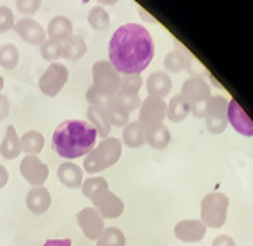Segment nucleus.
<instances>
[{
	"mask_svg": "<svg viewBox=\"0 0 253 246\" xmlns=\"http://www.w3.org/2000/svg\"><path fill=\"white\" fill-rule=\"evenodd\" d=\"M154 57V41L149 30L138 23H126L114 32L108 44V62L117 73L138 75Z\"/></svg>",
	"mask_w": 253,
	"mask_h": 246,
	"instance_id": "f257e3e1",
	"label": "nucleus"
},
{
	"mask_svg": "<svg viewBox=\"0 0 253 246\" xmlns=\"http://www.w3.org/2000/svg\"><path fill=\"white\" fill-rule=\"evenodd\" d=\"M97 131L89 121L69 119L64 121L53 131V151L66 160L87 156L96 147Z\"/></svg>",
	"mask_w": 253,
	"mask_h": 246,
	"instance_id": "f03ea898",
	"label": "nucleus"
},
{
	"mask_svg": "<svg viewBox=\"0 0 253 246\" xmlns=\"http://www.w3.org/2000/svg\"><path fill=\"white\" fill-rule=\"evenodd\" d=\"M94 75V83L87 92V99H89L90 106H103L115 98L119 87H121V77L108 60L103 62H96L92 68Z\"/></svg>",
	"mask_w": 253,
	"mask_h": 246,
	"instance_id": "7ed1b4c3",
	"label": "nucleus"
},
{
	"mask_svg": "<svg viewBox=\"0 0 253 246\" xmlns=\"http://www.w3.org/2000/svg\"><path fill=\"white\" fill-rule=\"evenodd\" d=\"M121 151H123V144L117 138H105L99 145L87 154L84 160V168L89 174H99L103 170L110 168L112 165L117 163L121 158Z\"/></svg>",
	"mask_w": 253,
	"mask_h": 246,
	"instance_id": "20e7f679",
	"label": "nucleus"
},
{
	"mask_svg": "<svg viewBox=\"0 0 253 246\" xmlns=\"http://www.w3.org/2000/svg\"><path fill=\"white\" fill-rule=\"evenodd\" d=\"M227 209H228V197L225 193H209L202 199L200 204V221L206 227L219 229L227 221Z\"/></svg>",
	"mask_w": 253,
	"mask_h": 246,
	"instance_id": "39448f33",
	"label": "nucleus"
},
{
	"mask_svg": "<svg viewBox=\"0 0 253 246\" xmlns=\"http://www.w3.org/2000/svg\"><path fill=\"white\" fill-rule=\"evenodd\" d=\"M68 78H69V71L64 64L51 62L46 68V71L42 73L41 78H39L38 82L39 90L44 96H48V98H55L64 89V85L68 83Z\"/></svg>",
	"mask_w": 253,
	"mask_h": 246,
	"instance_id": "423d86ee",
	"label": "nucleus"
},
{
	"mask_svg": "<svg viewBox=\"0 0 253 246\" xmlns=\"http://www.w3.org/2000/svg\"><path fill=\"white\" fill-rule=\"evenodd\" d=\"M20 174L34 188H41L50 177V168L38 156H25L20 163Z\"/></svg>",
	"mask_w": 253,
	"mask_h": 246,
	"instance_id": "0eeeda50",
	"label": "nucleus"
},
{
	"mask_svg": "<svg viewBox=\"0 0 253 246\" xmlns=\"http://www.w3.org/2000/svg\"><path fill=\"white\" fill-rule=\"evenodd\" d=\"M90 200H92L94 209L101 214L103 220H105V218L115 220V218L121 216L124 211V202L110 190L99 191V193H96Z\"/></svg>",
	"mask_w": 253,
	"mask_h": 246,
	"instance_id": "6e6552de",
	"label": "nucleus"
},
{
	"mask_svg": "<svg viewBox=\"0 0 253 246\" xmlns=\"http://www.w3.org/2000/svg\"><path fill=\"white\" fill-rule=\"evenodd\" d=\"M76 221L80 225L82 232L87 239L90 241H97V238L101 236L105 230V221H103L101 214L94 207H85L76 214Z\"/></svg>",
	"mask_w": 253,
	"mask_h": 246,
	"instance_id": "1a4fd4ad",
	"label": "nucleus"
},
{
	"mask_svg": "<svg viewBox=\"0 0 253 246\" xmlns=\"http://www.w3.org/2000/svg\"><path fill=\"white\" fill-rule=\"evenodd\" d=\"M14 32L20 36L27 44L32 46H41L42 42L46 41V30L41 23H38L32 18H21V20L14 21Z\"/></svg>",
	"mask_w": 253,
	"mask_h": 246,
	"instance_id": "9d476101",
	"label": "nucleus"
},
{
	"mask_svg": "<svg viewBox=\"0 0 253 246\" xmlns=\"http://www.w3.org/2000/svg\"><path fill=\"white\" fill-rule=\"evenodd\" d=\"M207 227L200 220H184L175 225V238L184 243H197L204 239Z\"/></svg>",
	"mask_w": 253,
	"mask_h": 246,
	"instance_id": "9b49d317",
	"label": "nucleus"
},
{
	"mask_svg": "<svg viewBox=\"0 0 253 246\" xmlns=\"http://www.w3.org/2000/svg\"><path fill=\"white\" fill-rule=\"evenodd\" d=\"M165 117V105L160 98H149L140 112V123L144 126H158Z\"/></svg>",
	"mask_w": 253,
	"mask_h": 246,
	"instance_id": "f8f14e48",
	"label": "nucleus"
},
{
	"mask_svg": "<svg viewBox=\"0 0 253 246\" xmlns=\"http://www.w3.org/2000/svg\"><path fill=\"white\" fill-rule=\"evenodd\" d=\"M228 121L230 124L234 126L239 135H245V136H253V123L250 119L246 112L237 105L236 101H230L228 103Z\"/></svg>",
	"mask_w": 253,
	"mask_h": 246,
	"instance_id": "ddd939ff",
	"label": "nucleus"
},
{
	"mask_svg": "<svg viewBox=\"0 0 253 246\" xmlns=\"http://www.w3.org/2000/svg\"><path fill=\"white\" fill-rule=\"evenodd\" d=\"M27 209L32 214H44L51 205V193L46 188H32L25 199Z\"/></svg>",
	"mask_w": 253,
	"mask_h": 246,
	"instance_id": "4468645a",
	"label": "nucleus"
},
{
	"mask_svg": "<svg viewBox=\"0 0 253 246\" xmlns=\"http://www.w3.org/2000/svg\"><path fill=\"white\" fill-rule=\"evenodd\" d=\"M57 177H59V181L64 186L71 188V190L80 188L82 183H84V172H82L80 166L73 162L60 163L59 168H57Z\"/></svg>",
	"mask_w": 253,
	"mask_h": 246,
	"instance_id": "2eb2a0df",
	"label": "nucleus"
},
{
	"mask_svg": "<svg viewBox=\"0 0 253 246\" xmlns=\"http://www.w3.org/2000/svg\"><path fill=\"white\" fill-rule=\"evenodd\" d=\"M0 154L4 156V160H14L21 154L20 136H18L14 126H7V129H5V136L2 140V145H0Z\"/></svg>",
	"mask_w": 253,
	"mask_h": 246,
	"instance_id": "dca6fc26",
	"label": "nucleus"
},
{
	"mask_svg": "<svg viewBox=\"0 0 253 246\" xmlns=\"http://www.w3.org/2000/svg\"><path fill=\"white\" fill-rule=\"evenodd\" d=\"M46 36H48V39H53V41H64V39H68L69 36H73L71 20L66 16H55L53 20L48 23Z\"/></svg>",
	"mask_w": 253,
	"mask_h": 246,
	"instance_id": "f3484780",
	"label": "nucleus"
},
{
	"mask_svg": "<svg viewBox=\"0 0 253 246\" xmlns=\"http://www.w3.org/2000/svg\"><path fill=\"white\" fill-rule=\"evenodd\" d=\"M60 48H62V57L68 60H78L85 55L87 46H85V41L80 36H69L68 39L60 41Z\"/></svg>",
	"mask_w": 253,
	"mask_h": 246,
	"instance_id": "a211bd4d",
	"label": "nucleus"
},
{
	"mask_svg": "<svg viewBox=\"0 0 253 246\" xmlns=\"http://www.w3.org/2000/svg\"><path fill=\"white\" fill-rule=\"evenodd\" d=\"M87 117H89V123L94 126V129L97 131V136L108 138L110 127L112 126H110L108 119H106L105 108H103V106H89Z\"/></svg>",
	"mask_w": 253,
	"mask_h": 246,
	"instance_id": "6ab92c4d",
	"label": "nucleus"
},
{
	"mask_svg": "<svg viewBox=\"0 0 253 246\" xmlns=\"http://www.w3.org/2000/svg\"><path fill=\"white\" fill-rule=\"evenodd\" d=\"M20 144L21 153H25L27 156H38L44 147V136L39 131H27L20 138Z\"/></svg>",
	"mask_w": 253,
	"mask_h": 246,
	"instance_id": "aec40b11",
	"label": "nucleus"
},
{
	"mask_svg": "<svg viewBox=\"0 0 253 246\" xmlns=\"http://www.w3.org/2000/svg\"><path fill=\"white\" fill-rule=\"evenodd\" d=\"M145 140H147V144L151 145V147L165 149L170 142L169 129H167L165 126H161V124L145 127Z\"/></svg>",
	"mask_w": 253,
	"mask_h": 246,
	"instance_id": "412c9836",
	"label": "nucleus"
},
{
	"mask_svg": "<svg viewBox=\"0 0 253 246\" xmlns=\"http://www.w3.org/2000/svg\"><path fill=\"white\" fill-rule=\"evenodd\" d=\"M123 140L127 147H140V145H144L145 142V126L142 123H131L126 126L124 129V135H123Z\"/></svg>",
	"mask_w": 253,
	"mask_h": 246,
	"instance_id": "4be33fe9",
	"label": "nucleus"
},
{
	"mask_svg": "<svg viewBox=\"0 0 253 246\" xmlns=\"http://www.w3.org/2000/svg\"><path fill=\"white\" fill-rule=\"evenodd\" d=\"M103 108H105V114H106V119H108L110 126H124V124L127 123V114L129 112L124 108V106H121L117 101L114 99H110L106 105H103Z\"/></svg>",
	"mask_w": 253,
	"mask_h": 246,
	"instance_id": "5701e85b",
	"label": "nucleus"
},
{
	"mask_svg": "<svg viewBox=\"0 0 253 246\" xmlns=\"http://www.w3.org/2000/svg\"><path fill=\"white\" fill-rule=\"evenodd\" d=\"M20 62V51L14 44L7 42L0 46V66L4 69H14Z\"/></svg>",
	"mask_w": 253,
	"mask_h": 246,
	"instance_id": "b1692460",
	"label": "nucleus"
},
{
	"mask_svg": "<svg viewBox=\"0 0 253 246\" xmlns=\"http://www.w3.org/2000/svg\"><path fill=\"white\" fill-rule=\"evenodd\" d=\"M124 245H126V238H124V234L117 227H108L97 238V246H124Z\"/></svg>",
	"mask_w": 253,
	"mask_h": 246,
	"instance_id": "393cba45",
	"label": "nucleus"
},
{
	"mask_svg": "<svg viewBox=\"0 0 253 246\" xmlns=\"http://www.w3.org/2000/svg\"><path fill=\"white\" fill-rule=\"evenodd\" d=\"M82 193H84L87 199H92L96 193L103 190H108V181L103 177H89L87 181L82 183Z\"/></svg>",
	"mask_w": 253,
	"mask_h": 246,
	"instance_id": "a878e982",
	"label": "nucleus"
},
{
	"mask_svg": "<svg viewBox=\"0 0 253 246\" xmlns=\"http://www.w3.org/2000/svg\"><path fill=\"white\" fill-rule=\"evenodd\" d=\"M41 57L44 60H50V62H55L62 57V48H60V41H53V39H46L42 42L41 46Z\"/></svg>",
	"mask_w": 253,
	"mask_h": 246,
	"instance_id": "bb28decb",
	"label": "nucleus"
},
{
	"mask_svg": "<svg viewBox=\"0 0 253 246\" xmlns=\"http://www.w3.org/2000/svg\"><path fill=\"white\" fill-rule=\"evenodd\" d=\"M89 23L94 27L96 30H103L108 27L110 23V18H108V13H106L103 7H94L90 9V13H89Z\"/></svg>",
	"mask_w": 253,
	"mask_h": 246,
	"instance_id": "cd10ccee",
	"label": "nucleus"
},
{
	"mask_svg": "<svg viewBox=\"0 0 253 246\" xmlns=\"http://www.w3.org/2000/svg\"><path fill=\"white\" fill-rule=\"evenodd\" d=\"M147 87H149V92H151L152 96H163V94L169 92V80H167L165 77L154 75V77H151V80H149Z\"/></svg>",
	"mask_w": 253,
	"mask_h": 246,
	"instance_id": "c85d7f7f",
	"label": "nucleus"
},
{
	"mask_svg": "<svg viewBox=\"0 0 253 246\" xmlns=\"http://www.w3.org/2000/svg\"><path fill=\"white\" fill-rule=\"evenodd\" d=\"M14 27V14L7 5H0V34L9 32Z\"/></svg>",
	"mask_w": 253,
	"mask_h": 246,
	"instance_id": "c756f323",
	"label": "nucleus"
},
{
	"mask_svg": "<svg viewBox=\"0 0 253 246\" xmlns=\"http://www.w3.org/2000/svg\"><path fill=\"white\" fill-rule=\"evenodd\" d=\"M186 112H188V105L182 101L181 98H175L170 105V119L172 121H182L184 119Z\"/></svg>",
	"mask_w": 253,
	"mask_h": 246,
	"instance_id": "7c9ffc66",
	"label": "nucleus"
},
{
	"mask_svg": "<svg viewBox=\"0 0 253 246\" xmlns=\"http://www.w3.org/2000/svg\"><path fill=\"white\" fill-rule=\"evenodd\" d=\"M115 101H117L121 106H124L127 112L135 110L136 106H138V103H140L136 94H124V92H117V96H115Z\"/></svg>",
	"mask_w": 253,
	"mask_h": 246,
	"instance_id": "2f4dec72",
	"label": "nucleus"
},
{
	"mask_svg": "<svg viewBox=\"0 0 253 246\" xmlns=\"http://www.w3.org/2000/svg\"><path fill=\"white\" fill-rule=\"evenodd\" d=\"M14 4H16V9L21 14L30 16V14H34L41 7V0H16Z\"/></svg>",
	"mask_w": 253,
	"mask_h": 246,
	"instance_id": "473e14b6",
	"label": "nucleus"
},
{
	"mask_svg": "<svg viewBox=\"0 0 253 246\" xmlns=\"http://www.w3.org/2000/svg\"><path fill=\"white\" fill-rule=\"evenodd\" d=\"M140 77L138 75H124V82L121 85H123V89L119 90V92H124V94H136V90H138L140 87Z\"/></svg>",
	"mask_w": 253,
	"mask_h": 246,
	"instance_id": "72a5a7b5",
	"label": "nucleus"
},
{
	"mask_svg": "<svg viewBox=\"0 0 253 246\" xmlns=\"http://www.w3.org/2000/svg\"><path fill=\"white\" fill-rule=\"evenodd\" d=\"M9 110H11V103L5 98L4 94H0V121H4L9 117Z\"/></svg>",
	"mask_w": 253,
	"mask_h": 246,
	"instance_id": "f704fd0d",
	"label": "nucleus"
},
{
	"mask_svg": "<svg viewBox=\"0 0 253 246\" xmlns=\"http://www.w3.org/2000/svg\"><path fill=\"white\" fill-rule=\"evenodd\" d=\"M212 246H236V243H234V239L230 238V236L221 234V236H218V238L212 241Z\"/></svg>",
	"mask_w": 253,
	"mask_h": 246,
	"instance_id": "c9c22d12",
	"label": "nucleus"
},
{
	"mask_svg": "<svg viewBox=\"0 0 253 246\" xmlns=\"http://www.w3.org/2000/svg\"><path fill=\"white\" fill-rule=\"evenodd\" d=\"M42 246H71L69 239H48Z\"/></svg>",
	"mask_w": 253,
	"mask_h": 246,
	"instance_id": "e433bc0d",
	"label": "nucleus"
},
{
	"mask_svg": "<svg viewBox=\"0 0 253 246\" xmlns=\"http://www.w3.org/2000/svg\"><path fill=\"white\" fill-rule=\"evenodd\" d=\"M7 183H9V172L5 166L0 165V190H2Z\"/></svg>",
	"mask_w": 253,
	"mask_h": 246,
	"instance_id": "4c0bfd02",
	"label": "nucleus"
},
{
	"mask_svg": "<svg viewBox=\"0 0 253 246\" xmlns=\"http://www.w3.org/2000/svg\"><path fill=\"white\" fill-rule=\"evenodd\" d=\"M97 2H99V4H114L115 0H97Z\"/></svg>",
	"mask_w": 253,
	"mask_h": 246,
	"instance_id": "58836bf2",
	"label": "nucleus"
},
{
	"mask_svg": "<svg viewBox=\"0 0 253 246\" xmlns=\"http://www.w3.org/2000/svg\"><path fill=\"white\" fill-rule=\"evenodd\" d=\"M2 89H4V77H0V94H2Z\"/></svg>",
	"mask_w": 253,
	"mask_h": 246,
	"instance_id": "ea45409f",
	"label": "nucleus"
}]
</instances>
